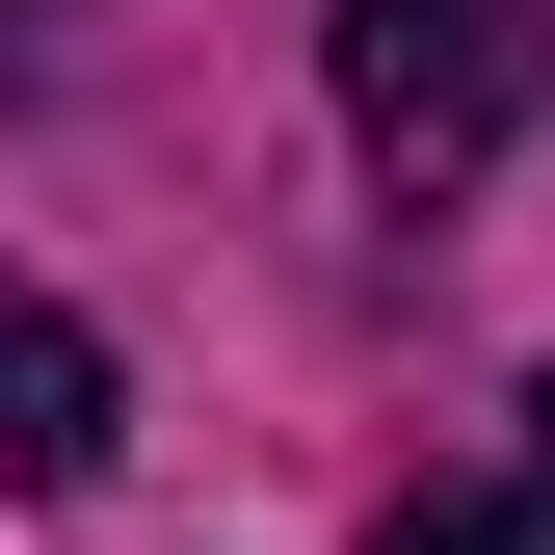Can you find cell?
<instances>
[{"label":"cell","mask_w":555,"mask_h":555,"mask_svg":"<svg viewBox=\"0 0 555 555\" xmlns=\"http://www.w3.org/2000/svg\"><path fill=\"white\" fill-rule=\"evenodd\" d=\"M529 80H555V0H344V132H371L424 212L529 132Z\"/></svg>","instance_id":"1"},{"label":"cell","mask_w":555,"mask_h":555,"mask_svg":"<svg viewBox=\"0 0 555 555\" xmlns=\"http://www.w3.org/2000/svg\"><path fill=\"white\" fill-rule=\"evenodd\" d=\"M132 450V397H106V344L27 292V264H0V503H80V476Z\"/></svg>","instance_id":"2"},{"label":"cell","mask_w":555,"mask_h":555,"mask_svg":"<svg viewBox=\"0 0 555 555\" xmlns=\"http://www.w3.org/2000/svg\"><path fill=\"white\" fill-rule=\"evenodd\" d=\"M371 555H555V503H529V529H503V503H397Z\"/></svg>","instance_id":"3"},{"label":"cell","mask_w":555,"mask_h":555,"mask_svg":"<svg viewBox=\"0 0 555 555\" xmlns=\"http://www.w3.org/2000/svg\"><path fill=\"white\" fill-rule=\"evenodd\" d=\"M529 503H555V397H529Z\"/></svg>","instance_id":"4"}]
</instances>
